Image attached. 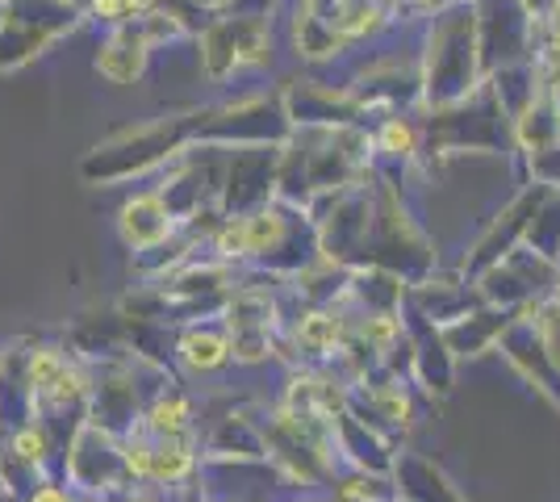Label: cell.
Listing matches in <instances>:
<instances>
[{"mask_svg":"<svg viewBox=\"0 0 560 502\" xmlns=\"http://www.w3.org/2000/svg\"><path fill=\"white\" fill-rule=\"evenodd\" d=\"M552 101H557V118H560V93H557V96H552Z\"/></svg>","mask_w":560,"mask_h":502,"instance_id":"cell-12","label":"cell"},{"mask_svg":"<svg viewBox=\"0 0 560 502\" xmlns=\"http://www.w3.org/2000/svg\"><path fill=\"white\" fill-rule=\"evenodd\" d=\"M80 22H84V9L75 0H9L4 25H0V75L38 59L50 43H59Z\"/></svg>","mask_w":560,"mask_h":502,"instance_id":"cell-3","label":"cell"},{"mask_svg":"<svg viewBox=\"0 0 560 502\" xmlns=\"http://www.w3.org/2000/svg\"><path fill=\"white\" fill-rule=\"evenodd\" d=\"M176 360L185 364L192 377H210L218 369L231 364V335L226 331H210V327H192V331L180 335L176 343Z\"/></svg>","mask_w":560,"mask_h":502,"instance_id":"cell-6","label":"cell"},{"mask_svg":"<svg viewBox=\"0 0 560 502\" xmlns=\"http://www.w3.org/2000/svg\"><path fill=\"white\" fill-rule=\"evenodd\" d=\"M486 84L481 75V55H477V22L472 9L444 13L431 25L427 38V68H422V101L431 109H444L465 101Z\"/></svg>","mask_w":560,"mask_h":502,"instance_id":"cell-1","label":"cell"},{"mask_svg":"<svg viewBox=\"0 0 560 502\" xmlns=\"http://www.w3.org/2000/svg\"><path fill=\"white\" fill-rule=\"evenodd\" d=\"M373 147L385 155V160H401V164H410V160L422 151V135L410 126V121L401 118V114H394V118H385L381 126H376Z\"/></svg>","mask_w":560,"mask_h":502,"instance_id":"cell-9","label":"cell"},{"mask_svg":"<svg viewBox=\"0 0 560 502\" xmlns=\"http://www.w3.org/2000/svg\"><path fill=\"white\" fill-rule=\"evenodd\" d=\"M4 9H9V0H0V25H4Z\"/></svg>","mask_w":560,"mask_h":502,"instance_id":"cell-11","label":"cell"},{"mask_svg":"<svg viewBox=\"0 0 560 502\" xmlns=\"http://www.w3.org/2000/svg\"><path fill=\"white\" fill-rule=\"evenodd\" d=\"M293 38H298V55H305V59H330V55H339V50L351 47L335 25L323 22V17L310 13V9H298V17H293Z\"/></svg>","mask_w":560,"mask_h":502,"instance_id":"cell-8","label":"cell"},{"mask_svg":"<svg viewBox=\"0 0 560 502\" xmlns=\"http://www.w3.org/2000/svg\"><path fill=\"white\" fill-rule=\"evenodd\" d=\"M192 398H188L185 389H164V394H155V402L139 415V428L147 435H188L192 431Z\"/></svg>","mask_w":560,"mask_h":502,"instance_id":"cell-7","label":"cell"},{"mask_svg":"<svg viewBox=\"0 0 560 502\" xmlns=\"http://www.w3.org/2000/svg\"><path fill=\"white\" fill-rule=\"evenodd\" d=\"M339 502H343V499H339Z\"/></svg>","mask_w":560,"mask_h":502,"instance_id":"cell-13","label":"cell"},{"mask_svg":"<svg viewBox=\"0 0 560 502\" xmlns=\"http://www.w3.org/2000/svg\"><path fill=\"white\" fill-rule=\"evenodd\" d=\"M192 139V121L188 118H160L147 121L139 130H121L109 143L93 147L80 164V176L89 185H117V180H130L147 167L172 160L180 147Z\"/></svg>","mask_w":560,"mask_h":502,"instance_id":"cell-2","label":"cell"},{"mask_svg":"<svg viewBox=\"0 0 560 502\" xmlns=\"http://www.w3.org/2000/svg\"><path fill=\"white\" fill-rule=\"evenodd\" d=\"M121 502H160V499H151V494H135V490H126V499Z\"/></svg>","mask_w":560,"mask_h":502,"instance_id":"cell-10","label":"cell"},{"mask_svg":"<svg viewBox=\"0 0 560 502\" xmlns=\"http://www.w3.org/2000/svg\"><path fill=\"white\" fill-rule=\"evenodd\" d=\"M147 55L151 47L142 43L130 25H117L109 30V38L101 43V55H96V72L105 75L109 84H135L147 68Z\"/></svg>","mask_w":560,"mask_h":502,"instance_id":"cell-5","label":"cell"},{"mask_svg":"<svg viewBox=\"0 0 560 502\" xmlns=\"http://www.w3.org/2000/svg\"><path fill=\"white\" fill-rule=\"evenodd\" d=\"M176 218L167 210V201L160 197V189H147V192H135L126 206H121V218H117V231H121V240L126 247H135V252H151V247H164L172 243L176 235Z\"/></svg>","mask_w":560,"mask_h":502,"instance_id":"cell-4","label":"cell"}]
</instances>
